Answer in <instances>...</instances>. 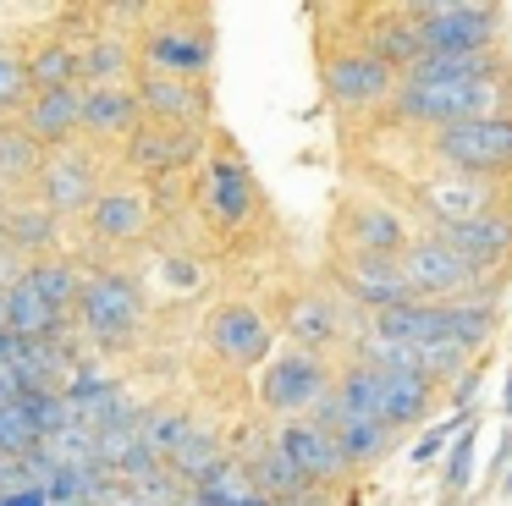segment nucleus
I'll return each instance as SVG.
<instances>
[{
  "label": "nucleus",
  "instance_id": "nucleus-31",
  "mask_svg": "<svg viewBox=\"0 0 512 506\" xmlns=\"http://www.w3.org/2000/svg\"><path fill=\"white\" fill-rule=\"evenodd\" d=\"M254 484H259V490H276L281 501H287V495H298V490H309V479H303V473L292 468L281 451H270V457L254 468Z\"/></svg>",
  "mask_w": 512,
  "mask_h": 506
},
{
  "label": "nucleus",
  "instance_id": "nucleus-17",
  "mask_svg": "<svg viewBox=\"0 0 512 506\" xmlns=\"http://www.w3.org/2000/svg\"><path fill=\"white\" fill-rule=\"evenodd\" d=\"M424 55H430V44H424V28H419V17H391V22H380L375 28V61H386V66H419Z\"/></svg>",
  "mask_w": 512,
  "mask_h": 506
},
{
  "label": "nucleus",
  "instance_id": "nucleus-37",
  "mask_svg": "<svg viewBox=\"0 0 512 506\" xmlns=\"http://www.w3.org/2000/svg\"><path fill=\"white\" fill-rule=\"evenodd\" d=\"M6 231L17 242H50V215H28V209H12L6 215Z\"/></svg>",
  "mask_w": 512,
  "mask_h": 506
},
{
  "label": "nucleus",
  "instance_id": "nucleus-32",
  "mask_svg": "<svg viewBox=\"0 0 512 506\" xmlns=\"http://www.w3.org/2000/svg\"><path fill=\"white\" fill-rule=\"evenodd\" d=\"M292 336L298 341H331L336 336V314L320 303V297H309V303L292 308Z\"/></svg>",
  "mask_w": 512,
  "mask_h": 506
},
{
  "label": "nucleus",
  "instance_id": "nucleus-33",
  "mask_svg": "<svg viewBox=\"0 0 512 506\" xmlns=\"http://www.w3.org/2000/svg\"><path fill=\"white\" fill-rule=\"evenodd\" d=\"M155 61L160 66H177V72H199L204 66V44H188L177 33H155Z\"/></svg>",
  "mask_w": 512,
  "mask_h": 506
},
{
  "label": "nucleus",
  "instance_id": "nucleus-5",
  "mask_svg": "<svg viewBox=\"0 0 512 506\" xmlns=\"http://www.w3.org/2000/svg\"><path fill=\"white\" fill-rule=\"evenodd\" d=\"M474 275L479 270L452 242H413L402 253V281H408V292H463Z\"/></svg>",
  "mask_w": 512,
  "mask_h": 506
},
{
  "label": "nucleus",
  "instance_id": "nucleus-27",
  "mask_svg": "<svg viewBox=\"0 0 512 506\" xmlns=\"http://www.w3.org/2000/svg\"><path fill=\"white\" fill-rule=\"evenodd\" d=\"M171 462H177V473H188V479L199 484L204 473H210L215 462H221V451H215V435H204V429L193 424L188 435H182V446L171 451Z\"/></svg>",
  "mask_w": 512,
  "mask_h": 506
},
{
  "label": "nucleus",
  "instance_id": "nucleus-10",
  "mask_svg": "<svg viewBox=\"0 0 512 506\" xmlns=\"http://www.w3.org/2000/svg\"><path fill=\"white\" fill-rule=\"evenodd\" d=\"M210 336H215V347H221L226 358H237V363L265 358V347H270V330H265V319H259L254 308H221L215 325H210Z\"/></svg>",
  "mask_w": 512,
  "mask_h": 506
},
{
  "label": "nucleus",
  "instance_id": "nucleus-23",
  "mask_svg": "<svg viewBox=\"0 0 512 506\" xmlns=\"http://www.w3.org/2000/svg\"><path fill=\"white\" fill-rule=\"evenodd\" d=\"M210 204L221 220H243L248 215V171L237 160H215L210 165Z\"/></svg>",
  "mask_w": 512,
  "mask_h": 506
},
{
  "label": "nucleus",
  "instance_id": "nucleus-8",
  "mask_svg": "<svg viewBox=\"0 0 512 506\" xmlns=\"http://www.w3.org/2000/svg\"><path fill=\"white\" fill-rule=\"evenodd\" d=\"M419 198H424V209H430L446 231L479 220V215H485V204H490V193L479 182H468V176H435V182L419 187Z\"/></svg>",
  "mask_w": 512,
  "mask_h": 506
},
{
  "label": "nucleus",
  "instance_id": "nucleus-22",
  "mask_svg": "<svg viewBox=\"0 0 512 506\" xmlns=\"http://www.w3.org/2000/svg\"><path fill=\"white\" fill-rule=\"evenodd\" d=\"M138 94H122V88H94V94H83V121H89L94 132H122L133 127L138 116Z\"/></svg>",
  "mask_w": 512,
  "mask_h": 506
},
{
  "label": "nucleus",
  "instance_id": "nucleus-19",
  "mask_svg": "<svg viewBox=\"0 0 512 506\" xmlns=\"http://www.w3.org/2000/svg\"><path fill=\"white\" fill-rule=\"evenodd\" d=\"M78 121H83L78 88H50V94H39L34 110H28V132H34V138H61V132H72Z\"/></svg>",
  "mask_w": 512,
  "mask_h": 506
},
{
  "label": "nucleus",
  "instance_id": "nucleus-12",
  "mask_svg": "<svg viewBox=\"0 0 512 506\" xmlns=\"http://www.w3.org/2000/svg\"><path fill=\"white\" fill-rule=\"evenodd\" d=\"M386 88H391V66L375 61V55H342V61H331V94L336 99L364 105V99H380Z\"/></svg>",
  "mask_w": 512,
  "mask_h": 506
},
{
  "label": "nucleus",
  "instance_id": "nucleus-40",
  "mask_svg": "<svg viewBox=\"0 0 512 506\" xmlns=\"http://www.w3.org/2000/svg\"><path fill=\"white\" fill-rule=\"evenodd\" d=\"M457 424H463V418H457ZM457 424H441V429H430V435H424V440H419V446H413V457H419V462H424V457H435V451H441V446H446V435H452V429H457Z\"/></svg>",
  "mask_w": 512,
  "mask_h": 506
},
{
  "label": "nucleus",
  "instance_id": "nucleus-21",
  "mask_svg": "<svg viewBox=\"0 0 512 506\" xmlns=\"http://www.w3.org/2000/svg\"><path fill=\"white\" fill-rule=\"evenodd\" d=\"M199 501L204 506H248V501H259V484H254V473L237 468V462H215L199 479Z\"/></svg>",
  "mask_w": 512,
  "mask_h": 506
},
{
  "label": "nucleus",
  "instance_id": "nucleus-39",
  "mask_svg": "<svg viewBox=\"0 0 512 506\" xmlns=\"http://www.w3.org/2000/svg\"><path fill=\"white\" fill-rule=\"evenodd\" d=\"M23 83H28V66L12 61V55H0V105H12L23 94Z\"/></svg>",
  "mask_w": 512,
  "mask_h": 506
},
{
  "label": "nucleus",
  "instance_id": "nucleus-43",
  "mask_svg": "<svg viewBox=\"0 0 512 506\" xmlns=\"http://www.w3.org/2000/svg\"><path fill=\"white\" fill-rule=\"evenodd\" d=\"M501 402H507V413H512V374H507V396H501Z\"/></svg>",
  "mask_w": 512,
  "mask_h": 506
},
{
  "label": "nucleus",
  "instance_id": "nucleus-3",
  "mask_svg": "<svg viewBox=\"0 0 512 506\" xmlns=\"http://www.w3.org/2000/svg\"><path fill=\"white\" fill-rule=\"evenodd\" d=\"M424 28L430 55H479L490 50V33H496V11L490 6H452V0H430V6L413 11Z\"/></svg>",
  "mask_w": 512,
  "mask_h": 506
},
{
  "label": "nucleus",
  "instance_id": "nucleus-2",
  "mask_svg": "<svg viewBox=\"0 0 512 506\" xmlns=\"http://www.w3.org/2000/svg\"><path fill=\"white\" fill-rule=\"evenodd\" d=\"M375 336L402 341V347H474L490 336V314L485 308H424V303H402L386 308L375 319Z\"/></svg>",
  "mask_w": 512,
  "mask_h": 506
},
{
  "label": "nucleus",
  "instance_id": "nucleus-30",
  "mask_svg": "<svg viewBox=\"0 0 512 506\" xmlns=\"http://www.w3.org/2000/svg\"><path fill=\"white\" fill-rule=\"evenodd\" d=\"M23 281L34 286V292L45 297L50 308H67V303H72V292H78V281H72L67 264H34V270H28Z\"/></svg>",
  "mask_w": 512,
  "mask_h": 506
},
{
  "label": "nucleus",
  "instance_id": "nucleus-6",
  "mask_svg": "<svg viewBox=\"0 0 512 506\" xmlns=\"http://www.w3.org/2000/svg\"><path fill=\"white\" fill-rule=\"evenodd\" d=\"M276 451L303 473V479H336V473L347 468V451L336 446V435L320 424H287L276 440Z\"/></svg>",
  "mask_w": 512,
  "mask_h": 506
},
{
  "label": "nucleus",
  "instance_id": "nucleus-14",
  "mask_svg": "<svg viewBox=\"0 0 512 506\" xmlns=\"http://www.w3.org/2000/svg\"><path fill=\"white\" fill-rule=\"evenodd\" d=\"M45 204L50 209H78L94 204V165L83 154H56L45 171Z\"/></svg>",
  "mask_w": 512,
  "mask_h": 506
},
{
  "label": "nucleus",
  "instance_id": "nucleus-7",
  "mask_svg": "<svg viewBox=\"0 0 512 506\" xmlns=\"http://www.w3.org/2000/svg\"><path fill=\"white\" fill-rule=\"evenodd\" d=\"M83 319H89V330L100 341L127 336V330L138 325V292L127 281H116V275H105V281H94L89 292H83Z\"/></svg>",
  "mask_w": 512,
  "mask_h": 506
},
{
  "label": "nucleus",
  "instance_id": "nucleus-34",
  "mask_svg": "<svg viewBox=\"0 0 512 506\" xmlns=\"http://www.w3.org/2000/svg\"><path fill=\"white\" fill-rule=\"evenodd\" d=\"M188 429L193 424H182V418H144V424H138V435H144V446L149 451H166V457H171V451H177L182 446V435H188Z\"/></svg>",
  "mask_w": 512,
  "mask_h": 506
},
{
  "label": "nucleus",
  "instance_id": "nucleus-36",
  "mask_svg": "<svg viewBox=\"0 0 512 506\" xmlns=\"http://www.w3.org/2000/svg\"><path fill=\"white\" fill-rule=\"evenodd\" d=\"M468 479H474V424H468V435H457L452 462H446V484H452V490H463Z\"/></svg>",
  "mask_w": 512,
  "mask_h": 506
},
{
  "label": "nucleus",
  "instance_id": "nucleus-26",
  "mask_svg": "<svg viewBox=\"0 0 512 506\" xmlns=\"http://www.w3.org/2000/svg\"><path fill=\"white\" fill-rule=\"evenodd\" d=\"M94 226H100L105 237H133V231L144 226V209H138V198H127V193L94 198Z\"/></svg>",
  "mask_w": 512,
  "mask_h": 506
},
{
  "label": "nucleus",
  "instance_id": "nucleus-9",
  "mask_svg": "<svg viewBox=\"0 0 512 506\" xmlns=\"http://www.w3.org/2000/svg\"><path fill=\"white\" fill-rule=\"evenodd\" d=\"M347 292L353 297H364V303H375L380 314H386V308H402L408 303V281H402V264H391V259H353L347 264Z\"/></svg>",
  "mask_w": 512,
  "mask_h": 506
},
{
  "label": "nucleus",
  "instance_id": "nucleus-24",
  "mask_svg": "<svg viewBox=\"0 0 512 506\" xmlns=\"http://www.w3.org/2000/svg\"><path fill=\"white\" fill-rule=\"evenodd\" d=\"M34 446H39V429H34V418H28L23 396H17V402L0 407V457H28Z\"/></svg>",
  "mask_w": 512,
  "mask_h": 506
},
{
  "label": "nucleus",
  "instance_id": "nucleus-16",
  "mask_svg": "<svg viewBox=\"0 0 512 506\" xmlns=\"http://www.w3.org/2000/svg\"><path fill=\"white\" fill-rule=\"evenodd\" d=\"M265 396H270V407H303V402H314L320 396V369H314L309 358H281L276 369H270V380H265Z\"/></svg>",
  "mask_w": 512,
  "mask_h": 506
},
{
  "label": "nucleus",
  "instance_id": "nucleus-35",
  "mask_svg": "<svg viewBox=\"0 0 512 506\" xmlns=\"http://www.w3.org/2000/svg\"><path fill=\"white\" fill-rule=\"evenodd\" d=\"M34 165V138L28 132H0V176H23Z\"/></svg>",
  "mask_w": 512,
  "mask_h": 506
},
{
  "label": "nucleus",
  "instance_id": "nucleus-4",
  "mask_svg": "<svg viewBox=\"0 0 512 506\" xmlns=\"http://www.w3.org/2000/svg\"><path fill=\"white\" fill-rule=\"evenodd\" d=\"M441 160L463 176L512 165V121H457V127H441Z\"/></svg>",
  "mask_w": 512,
  "mask_h": 506
},
{
  "label": "nucleus",
  "instance_id": "nucleus-15",
  "mask_svg": "<svg viewBox=\"0 0 512 506\" xmlns=\"http://www.w3.org/2000/svg\"><path fill=\"white\" fill-rule=\"evenodd\" d=\"M56 319H61V308H50L28 281H17L12 292H6V330H12V336L50 341V336H56Z\"/></svg>",
  "mask_w": 512,
  "mask_h": 506
},
{
  "label": "nucleus",
  "instance_id": "nucleus-42",
  "mask_svg": "<svg viewBox=\"0 0 512 506\" xmlns=\"http://www.w3.org/2000/svg\"><path fill=\"white\" fill-rule=\"evenodd\" d=\"M166 275H171L177 286H193V281H199V270H193V264H182V259H171V264H166Z\"/></svg>",
  "mask_w": 512,
  "mask_h": 506
},
{
  "label": "nucleus",
  "instance_id": "nucleus-28",
  "mask_svg": "<svg viewBox=\"0 0 512 506\" xmlns=\"http://www.w3.org/2000/svg\"><path fill=\"white\" fill-rule=\"evenodd\" d=\"M72 72H78V55L67 50V44H50V50H39L34 61H28V77H34L39 88H72Z\"/></svg>",
  "mask_w": 512,
  "mask_h": 506
},
{
  "label": "nucleus",
  "instance_id": "nucleus-1",
  "mask_svg": "<svg viewBox=\"0 0 512 506\" xmlns=\"http://www.w3.org/2000/svg\"><path fill=\"white\" fill-rule=\"evenodd\" d=\"M402 116L413 121H501V110L512 105V88L496 77H468V83H408L402 88Z\"/></svg>",
  "mask_w": 512,
  "mask_h": 506
},
{
  "label": "nucleus",
  "instance_id": "nucleus-18",
  "mask_svg": "<svg viewBox=\"0 0 512 506\" xmlns=\"http://www.w3.org/2000/svg\"><path fill=\"white\" fill-rule=\"evenodd\" d=\"M380 402H386V424H408L430 407V380L408 369H380Z\"/></svg>",
  "mask_w": 512,
  "mask_h": 506
},
{
  "label": "nucleus",
  "instance_id": "nucleus-44",
  "mask_svg": "<svg viewBox=\"0 0 512 506\" xmlns=\"http://www.w3.org/2000/svg\"><path fill=\"white\" fill-rule=\"evenodd\" d=\"M0 330H6V292H0Z\"/></svg>",
  "mask_w": 512,
  "mask_h": 506
},
{
  "label": "nucleus",
  "instance_id": "nucleus-38",
  "mask_svg": "<svg viewBox=\"0 0 512 506\" xmlns=\"http://www.w3.org/2000/svg\"><path fill=\"white\" fill-rule=\"evenodd\" d=\"M122 66H127V50H122V44H100V50H89L83 72H89V77H100V83H105V77H116Z\"/></svg>",
  "mask_w": 512,
  "mask_h": 506
},
{
  "label": "nucleus",
  "instance_id": "nucleus-20",
  "mask_svg": "<svg viewBox=\"0 0 512 506\" xmlns=\"http://www.w3.org/2000/svg\"><path fill=\"white\" fill-rule=\"evenodd\" d=\"M138 105L155 110L160 121L199 116V94H193L188 83H177V77H166V72H149V77H144V88H138Z\"/></svg>",
  "mask_w": 512,
  "mask_h": 506
},
{
  "label": "nucleus",
  "instance_id": "nucleus-29",
  "mask_svg": "<svg viewBox=\"0 0 512 506\" xmlns=\"http://www.w3.org/2000/svg\"><path fill=\"white\" fill-rule=\"evenodd\" d=\"M336 446L347 451V462H353V457H375V451H386V424H364V418H336Z\"/></svg>",
  "mask_w": 512,
  "mask_h": 506
},
{
  "label": "nucleus",
  "instance_id": "nucleus-13",
  "mask_svg": "<svg viewBox=\"0 0 512 506\" xmlns=\"http://www.w3.org/2000/svg\"><path fill=\"white\" fill-rule=\"evenodd\" d=\"M199 154V132L188 127H171V121H160V127H144L133 138V165H144V171H160V165H182Z\"/></svg>",
  "mask_w": 512,
  "mask_h": 506
},
{
  "label": "nucleus",
  "instance_id": "nucleus-11",
  "mask_svg": "<svg viewBox=\"0 0 512 506\" xmlns=\"http://www.w3.org/2000/svg\"><path fill=\"white\" fill-rule=\"evenodd\" d=\"M446 242H452L474 270H490V264L512 248V226L501 215H479V220H468V226H452V231H446Z\"/></svg>",
  "mask_w": 512,
  "mask_h": 506
},
{
  "label": "nucleus",
  "instance_id": "nucleus-45",
  "mask_svg": "<svg viewBox=\"0 0 512 506\" xmlns=\"http://www.w3.org/2000/svg\"><path fill=\"white\" fill-rule=\"evenodd\" d=\"M248 506H265V501H248Z\"/></svg>",
  "mask_w": 512,
  "mask_h": 506
},
{
  "label": "nucleus",
  "instance_id": "nucleus-41",
  "mask_svg": "<svg viewBox=\"0 0 512 506\" xmlns=\"http://www.w3.org/2000/svg\"><path fill=\"white\" fill-rule=\"evenodd\" d=\"M0 506H50L45 490H23V495H0Z\"/></svg>",
  "mask_w": 512,
  "mask_h": 506
},
{
  "label": "nucleus",
  "instance_id": "nucleus-25",
  "mask_svg": "<svg viewBox=\"0 0 512 506\" xmlns=\"http://www.w3.org/2000/svg\"><path fill=\"white\" fill-rule=\"evenodd\" d=\"M358 248H364L369 259H386L391 248H402L397 215H386V209H358Z\"/></svg>",
  "mask_w": 512,
  "mask_h": 506
}]
</instances>
